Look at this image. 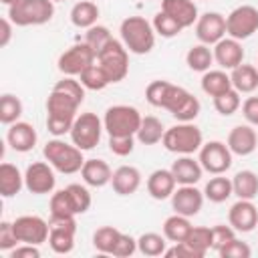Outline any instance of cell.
<instances>
[{
  "label": "cell",
  "mask_w": 258,
  "mask_h": 258,
  "mask_svg": "<svg viewBox=\"0 0 258 258\" xmlns=\"http://www.w3.org/2000/svg\"><path fill=\"white\" fill-rule=\"evenodd\" d=\"M85 101V87L73 77L60 79L46 99V129L54 137L71 133L77 111Z\"/></svg>",
  "instance_id": "6da1fadb"
},
{
  "label": "cell",
  "mask_w": 258,
  "mask_h": 258,
  "mask_svg": "<svg viewBox=\"0 0 258 258\" xmlns=\"http://www.w3.org/2000/svg\"><path fill=\"white\" fill-rule=\"evenodd\" d=\"M119 32H121V42L133 54H147L155 46L153 24L143 16H127L121 22Z\"/></svg>",
  "instance_id": "7a4b0ae2"
},
{
  "label": "cell",
  "mask_w": 258,
  "mask_h": 258,
  "mask_svg": "<svg viewBox=\"0 0 258 258\" xmlns=\"http://www.w3.org/2000/svg\"><path fill=\"white\" fill-rule=\"evenodd\" d=\"M161 143L171 153L191 155V153L200 151V147L204 145V135H202V129L198 125H194L191 121H187V123L179 121L177 125L165 129Z\"/></svg>",
  "instance_id": "3957f363"
},
{
  "label": "cell",
  "mask_w": 258,
  "mask_h": 258,
  "mask_svg": "<svg viewBox=\"0 0 258 258\" xmlns=\"http://www.w3.org/2000/svg\"><path fill=\"white\" fill-rule=\"evenodd\" d=\"M44 159L60 173H77L81 171L85 157H83V149H79L75 143H64L62 139H50L46 141L44 149H42Z\"/></svg>",
  "instance_id": "277c9868"
},
{
  "label": "cell",
  "mask_w": 258,
  "mask_h": 258,
  "mask_svg": "<svg viewBox=\"0 0 258 258\" xmlns=\"http://www.w3.org/2000/svg\"><path fill=\"white\" fill-rule=\"evenodd\" d=\"M54 16V0H20L8 6V18L14 26H40Z\"/></svg>",
  "instance_id": "5b68a950"
},
{
  "label": "cell",
  "mask_w": 258,
  "mask_h": 258,
  "mask_svg": "<svg viewBox=\"0 0 258 258\" xmlns=\"http://www.w3.org/2000/svg\"><path fill=\"white\" fill-rule=\"evenodd\" d=\"M97 62L107 73L111 83H121L129 73V52L121 40L111 38L99 52Z\"/></svg>",
  "instance_id": "8992f818"
},
{
  "label": "cell",
  "mask_w": 258,
  "mask_h": 258,
  "mask_svg": "<svg viewBox=\"0 0 258 258\" xmlns=\"http://www.w3.org/2000/svg\"><path fill=\"white\" fill-rule=\"evenodd\" d=\"M141 113L131 105H113L105 111L103 125L109 135H137Z\"/></svg>",
  "instance_id": "52a82bcc"
},
{
  "label": "cell",
  "mask_w": 258,
  "mask_h": 258,
  "mask_svg": "<svg viewBox=\"0 0 258 258\" xmlns=\"http://www.w3.org/2000/svg\"><path fill=\"white\" fill-rule=\"evenodd\" d=\"M103 129H105V125L97 117V113H91V111L81 113V115H77V119H75V123L71 127V141L79 149L89 151V149L99 145Z\"/></svg>",
  "instance_id": "ba28073f"
},
{
  "label": "cell",
  "mask_w": 258,
  "mask_h": 258,
  "mask_svg": "<svg viewBox=\"0 0 258 258\" xmlns=\"http://www.w3.org/2000/svg\"><path fill=\"white\" fill-rule=\"evenodd\" d=\"M258 32V8L242 4L226 16V34L236 40H246Z\"/></svg>",
  "instance_id": "9c48e42d"
},
{
  "label": "cell",
  "mask_w": 258,
  "mask_h": 258,
  "mask_svg": "<svg viewBox=\"0 0 258 258\" xmlns=\"http://www.w3.org/2000/svg\"><path fill=\"white\" fill-rule=\"evenodd\" d=\"M95 60H97V52L87 42H79V44H73L71 48H67L58 56L56 64H58V71L64 77H79Z\"/></svg>",
  "instance_id": "30bf717a"
},
{
  "label": "cell",
  "mask_w": 258,
  "mask_h": 258,
  "mask_svg": "<svg viewBox=\"0 0 258 258\" xmlns=\"http://www.w3.org/2000/svg\"><path fill=\"white\" fill-rule=\"evenodd\" d=\"M232 151L228 147V143L222 141H208L200 147V163L204 167V171L212 173V175H220L226 173L232 167Z\"/></svg>",
  "instance_id": "8fae6325"
},
{
  "label": "cell",
  "mask_w": 258,
  "mask_h": 258,
  "mask_svg": "<svg viewBox=\"0 0 258 258\" xmlns=\"http://www.w3.org/2000/svg\"><path fill=\"white\" fill-rule=\"evenodd\" d=\"M56 185L54 167L46 161H32L24 171V187L34 196L52 194Z\"/></svg>",
  "instance_id": "7c38bea8"
},
{
  "label": "cell",
  "mask_w": 258,
  "mask_h": 258,
  "mask_svg": "<svg viewBox=\"0 0 258 258\" xmlns=\"http://www.w3.org/2000/svg\"><path fill=\"white\" fill-rule=\"evenodd\" d=\"M12 226L20 244L40 246L42 242L48 240V234H50V222H46L40 216H20L12 222Z\"/></svg>",
  "instance_id": "4fadbf2b"
},
{
  "label": "cell",
  "mask_w": 258,
  "mask_h": 258,
  "mask_svg": "<svg viewBox=\"0 0 258 258\" xmlns=\"http://www.w3.org/2000/svg\"><path fill=\"white\" fill-rule=\"evenodd\" d=\"M183 93H185L183 87H177L169 81H151L145 89V99H147L149 105L165 109V111L171 113Z\"/></svg>",
  "instance_id": "5bb4252c"
},
{
  "label": "cell",
  "mask_w": 258,
  "mask_h": 258,
  "mask_svg": "<svg viewBox=\"0 0 258 258\" xmlns=\"http://www.w3.org/2000/svg\"><path fill=\"white\" fill-rule=\"evenodd\" d=\"M75 232L77 222L75 218L69 220H50V234H48V246L54 254H69L75 248Z\"/></svg>",
  "instance_id": "9a60e30c"
},
{
  "label": "cell",
  "mask_w": 258,
  "mask_h": 258,
  "mask_svg": "<svg viewBox=\"0 0 258 258\" xmlns=\"http://www.w3.org/2000/svg\"><path fill=\"white\" fill-rule=\"evenodd\" d=\"M196 36L204 44H216L226 36V16L220 12H204L196 22Z\"/></svg>",
  "instance_id": "2e32d148"
},
{
  "label": "cell",
  "mask_w": 258,
  "mask_h": 258,
  "mask_svg": "<svg viewBox=\"0 0 258 258\" xmlns=\"http://www.w3.org/2000/svg\"><path fill=\"white\" fill-rule=\"evenodd\" d=\"M204 206V191H200L196 185H179L171 194V208L175 214L181 216H198Z\"/></svg>",
  "instance_id": "e0dca14e"
},
{
  "label": "cell",
  "mask_w": 258,
  "mask_h": 258,
  "mask_svg": "<svg viewBox=\"0 0 258 258\" xmlns=\"http://www.w3.org/2000/svg\"><path fill=\"white\" fill-rule=\"evenodd\" d=\"M228 224L242 234L252 232L258 226V208L252 204V200H238L230 206L228 212Z\"/></svg>",
  "instance_id": "ac0fdd59"
},
{
  "label": "cell",
  "mask_w": 258,
  "mask_h": 258,
  "mask_svg": "<svg viewBox=\"0 0 258 258\" xmlns=\"http://www.w3.org/2000/svg\"><path fill=\"white\" fill-rule=\"evenodd\" d=\"M214 60L226 71L236 69L238 64L244 62V48L240 44V40L232 38V36H224L222 40H218L214 44Z\"/></svg>",
  "instance_id": "d6986e66"
},
{
  "label": "cell",
  "mask_w": 258,
  "mask_h": 258,
  "mask_svg": "<svg viewBox=\"0 0 258 258\" xmlns=\"http://www.w3.org/2000/svg\"><path fill=\"white\" fill-rule=\"evenodd\" d=\"M256 145H258V135L252 129V125H236L228 135V147L234 155L246 157L256 151Z\"/></svg>",
  "instance_id": "ffe728a7"
},
{
  "label": "cell",
  "mask_w": 258,
  "mask_h": 258,
  "mask_svg": "<svg viewBox=\"0 0 258 258\" xmlns=\"http://www.w3.org/2000/svg\"><path fill=\"white\" fill-rule=\"evenodd\" d=\"M6 141L14 151L26 153L36 145V129L26 121H16V123L8 125Z\"/></svg>",
  "instance_id": "44dd1931"
},
{
  "label": "cell",
  "mask_w": 258,
  "mask_h": 258,
  "mask_svg": "<svg viewBox=\"0 0 258 258\" xmlns=\"http://www.w3.org/2000/svg\"><path fill=\"white\" fill-rule=\"evenodd\" d=\"M171 173L179 185H196L202 179L204 167L200 159H194L191 155H181L171 163Z\"/></svg>",
  "instance_id": "7402d4cb"
},
{
  "label": "cell",
  "mask_w": 258,
  "mask_h": 258,
  "mask_svg": "<svg viewBox=\"0 0 258 258\" xmlns=\"http://www.w3.org/2000/svg\"><path fill=\"white\" fill-rule=\"evenodd\" d=\"M111 185L117 196H131L141 185V171L133 165H121L113 171Z\"/></svg>",
  "instance_id": "603a6c76"
},
{
  "label": "cell",
  "mask_w": 258,
  "mask_h": 258,
  "mask_svg": "<svg viewBox=\"0 0 258 258\" xmlns=\"http://www.w3.org/2000/svg\"><path fill=\"white\" fill-rule=\"evenodd\" d=\"M161 10L169 14L173 20H177L183 28L194 26V22H198L200 18L194 0H161Z\"/></svg>",
  "instance_id": "cb8c5ba5"
},
{
  "label": "cell",
  "mask_w": 258,
  "mask_h": 258,
  "mask_svg": "<svg viewBox=\"0 0 258 258\" xmlns=\"http://www.w3.org/2000/svg\"><path fill=\"white\" fill-rule=\"evenodd\" d=\"M175 177L171 169H155L147 177V191L153 200H167L175 191Z\"/></svg>",
  "instance_id": "d4e9b609"
},
{
  "label": "cell",
  "mask_w": 258,
  "mask_h": 258,
  "mask_svg": "<svg viewBox=\"0 0 258 258\" xmlns=\"http://www.w3.org/2000/svg\"><path fill=\"white\" fill-rule=\"evenodd\" d=\"M81 175H83V181L87 185L103 187V185L111 183L113 171H111L109 163L103 161V159H85V163L81 167Z\"/></svg>",
  "instance_id": "484cf974"
},
{
  "label": "cell",
  "mask_w": 258,
  "mask_h": 258,
  "mask_svg": "<svg viewBox=\"0 0 258 258\" xmlns=\"http://www.w3.org/2000/svg\"><path fill=\"white\" fill-rule=\"evenodd\" d=\"M24 187V175L20 169L8 161L0 165V196L2 198H14Z\"/></svg>",
  "instance_id": "4316f807"
},
{
  "label": "cell",
  "mask_w": 258,
  "mask_h": 258,
  "mask_svg": "<svg viewBox=\"0 0 258 258\" xmlns=\"http://www.w3.org/2000/svg\"><path fill=\"white\" fill-rule=\"evenodd\" d=\"M232 87L238 93H254L258 89V69L254 64H238L230 73Z\"/></svg>",
  "instance_id": "83f0119b"
},
{
  "label": "cell",
  "mask_w": 258,
  "mask_h": 258,
  "mask_svg": "<svg viewBox=\"0 0 258 258\" xmlns=\"http://www.w3.org/2000/svg\"><path fill=\"white\" fill-rule=\"evenodd\" d=\"M232 189L238 200H254L258 196V175L252 169H242L232 177Z\"/></svg>",
  "instance_id": "f1b7e54d"
},
{
  "label": "cell",
  "mask_w": 258,
  "mask_h": 258,
  "mask_svg": "<svg viewBox=\"0 0 258 258\" xmlns=\"http://www.w3.org/2000/svg\"><path fill=\"white\" fill-rule=\"evenodd\" d=\"M99 18V6L89 0H81L71 8V22L77 28H91L97 24Z\"/></svg>",
  "instance_id": "f546056e"
},
{
  "label": "cell",
  "mask_w": 258,
  "mask_h": 258,
  "mask_svg": "<svg viewBox=\"0 0 258 258\" xmlns=\"http://www.w3.org/2000/svg\"><path fill=\"white\" fill-rule=\"evenodd\" d=\"M191 222L187 216H181V214H173L169 216L165 222H163V236L169 240V242H183L189 232H191Z\"/></svg>",
  "instance_id": "4dcf8cb0"
},
{
  "label": "cell",
  "mask_w": 258,
  "mask_h": 258,
  "mask_svg": "<svg viewBox=\"0 0 258 258\" xmlns=\"http://www.w3.org/2000/svg\"><path fill=\"white\" fill-rule=\"evenodd\" d=\"M232 89V79L226 71H206L202 77V91L210 97H218Z\"/></svg>",
  "instance_id": "1f68e13d"
},
{
  "label": "cell",
  "mask_w": 258,
  "mask_h": 258,
  "mask_svg": "<svg viewBox=\"0 0 258 258\" xmlns=\"http://www.w3.org/2000/svg\"><path fill=\"white\" fill-rule=\"evenodd\" d=\"M163 133H165V127L163 123L153 117V115H147L141 119V125H139V131H137V141L143 143V145H155L163 139Z\"/></svg>",
  "instance_id": "d6a6232c"
},
{
  "label": "cell",
  "mask_w": 258,
  "mask_h": 258,
  "mask_svg": "<svg viewBox=\"0 0 258 258\" xmlns=\"http://www.w3.org/2000/svg\"><path fill=\"white\" fill-rule=\"evenodd\" d=\"M185 62H187V67H189L191 71H196V73H206V71H210V67H212V62H214V50H212L208 44H204V42L194 44V46L187 50V54H185Z\"/></svg>",
  "instance_id": "836d02e7"
},
{
  "label": "cell",
  "mask_w": 258,
  "mask_h": 258,
  "mask_svg": "<svg viewBox=\"0 0 258 258\" xmlns=\"http://www.w3.org/2000/svg\"><path fill=\"white\" fill-rule=\"evenodd\" d=\"M230 196H234V189H232V179L224 177V173L220 175H214L206 187H204V198L214 202V204H222L226 202Z\"/></svg>",
  "instance_id": "e575fe53"
},
{
  "label": "cell",
  "mask_w": 258,
  "mask_h": 258,
  "mask_svg": "<svg viewBox=\"0 0 258 258\" xmlns=\"http://www.w3.org/2000/svg\"><path fill=\"white\" fill-rule=\"evenodd\" d=\"M167 238L157 234V232H145L137 238V250L143 256H163L167 250Z\"/></svg>",
  "instance_id": "d590c367"
},
{
  "label": "cell",
  "mask_w": 258,
  "mask_h": 258,
  "mask_svg": "<svg viewBox=\"0 0 258 258\" xmlns=\"http://www.w3.org/2000/svg\"><path fill=\"white\" fill-rule=\"evenodd\" d=\"M79 77H81L83 87H85V89H89V91H103L107 85H111V81H109L107 73L101 69V64H99L97 60H95L91 67H87Z\"/></svg>",
  "instance_id": "8d00e7d4"
},
{
  "label": "cell",
  "mask_w": 258,
  "mask_h": 258,
  "mask_svg": "<svg viewBox=\"0 0 258 258\" xmlns=\"http://www.w3.org/2000/svg\"><path fill=\"white\" fill-rule=\"evenodd\" d=\"M198 115H200V101H198V97H194L189 91H185L183 97H181V99L177 101V105L173 107L171 117H175L177 121L187 123V121H194Z\"/></svg>",
  "instance_id": "74e56055"
},
{
  "label": "cell",
  "mask_w": 258,
  "mask_h": 258,
  "mask_svg": "<svg viewBox=\"0 0 258 258\" xmlns=\"http://www.w3.org/2000/svg\"><path fill=\"white\" fill-rule=\"evenodd\" d=\"M50 220H69L75 218V210L71 204V198L67 194V189H58L50 196Z\"/></svg>",
  "instance_id": "f35d334b"
},
{
  "label": "cell",
  "mask_w": 258,
  "mask_h": 258,
  "mask_svg": "<svg viewBox=\"0 0 258 258\" xmlns=\"http://www.w3.org/2000/svg\"><path fill=\"white\" fill-rule=\"evenodd\" d=\"M20 115H22V101L16 95L4 93L0 97V123L12 125L20 119Z\"/></svg>",
  "instance_id": "ab89813d"
},
{
  "label": "cell",
  "mask_w": 258,
  "mask_h": 258,
  "mask_svg": "<svg viewBox=\"0 0 258 258\" xmlns=\"http://www.w3.org/2000/svg\"><path fill=\"white\" fill-rule=\"evenodd\" d=\"M119 234L121 232L117 228H113V226H103V228L95 230V234H93L95 250H99L101 254H111L115 244H117V240H119Z\"/></svg>",
  "instance_id": "60d3db41"
},
{
  "label": "cell",
  "mask_w": 258,
  "mask_h": 258,
  "mask_svg": "<svg viewBox=\"0 0 258 258\" xmlns=\"http://www.w3.org/2000/svg\"><path fill=\"white\" fill-rule=\"evenodd\" d=\"M185 242L196 250L198 258H204L206 252L212 248V228H206V226H196L191 228L189 236L185 238Z\"/></svg>",
  "instance_id": "b9f144b4"
},
{
  "label": "cell",
  "mask_w": 258,
  "mask_h": 258,
  "mask_svg": "<svg viewBox=\"0 0 258 258\" xmlns=\"http://www.w3.org/2000/svg\"><path fill=\"white\" fill-rule=\"evenodd\" d=\"M153 30H155V34H159V36H163V38H173V36H177L181 30H183V26L177 22V20H173L169 14H165L163 10H159L155 16H153Z\"/></svg>",
  "instance_id": "7bdbcfd3"
},
{
  "label": "cell",
  "mask_w": 258,
  "mask_h": 258,
  "mask_svg": "<svg viewBox=\"0 0 258 258\" xmlns=\"http://www.w3.org/2000/svg\"><path fill=\"white\" fill-rule=\"evenodd\" d=\"M240 105H242V101H240V93H238L234 87L228 89L226 93L214 97V107H216V111H218L220 115H224V117L234 115V113L240 109Z\"/></svg>",
  "instance_id": "ee69618b"
},
{
  "label": "cell",
  "mask_w": 258,
  "mask_h": 258,
  "mask_svg": "<svg viewBox=\"0 0 258 258\" xmlns=\"http://www.w3.org/2000/svg\"><path fill=\"white\" fill-rule=\"evenodd\" d=\"M64 189H67V194H69V198H71V204H73V210H75L77 216H79V214H85V212L91 208V194H89V189H87L85 185H81V183H71V185H67Z\"/></svg>",
  "instance_id": "f6af8a7d"
},
{
  "label": "cell",
  "mask_w": 258,
  "mask_h": 258,
  "mask_svg": "<svg viewBox=\"0 0 258 258\" xmlns=\"http://www.w3.org/2000/svg\"><path fill=\"white\" fill-rule=\"evenodd\" d=\"M111 38H113V36H111V32H109V28H107V26H101V24H95V26L87 28V34H85V42H87L95 52H99Z\"/></svg>",
  "instance_id": "bcb514c9"
},
{
  "label": "cell",
  "mask_w": 258,
  "mask_h": 258,
  "mask_svg": "<svg viewBox=\"0 0 258 258\" xmlns=\"http://www.w3.org/2000/svg\"><path fill=\"white\" fill-rule=\"evenodd\" d=\"M133 147H135V135H109L111 153L125 157L129 153H133Z\"/></svg>",
  "instance_id": "7dc6e473"
},
{
  "label": "cell",
  "mask_w": 258,
  "mask_h": 258,
  "mask_svg": "<svg viewBox=\"0 0 258 258\" xmlns=\"http://www.w3.org/2000/svg\"><path fill=\"white\" fill-rule=\"evenodd\" d=\"M218 254H220L222 258H250L252 250H250V246H248L246 242H242V240H238V238H232L228 244H224V246L218 250Z\"/></svg>",
  "instance_id": "c3c4849f"
},
{
  "label": "cell",
  "mask_w": 258,
  "mask_h": 258,
  "mask_svg": "<svg viewBox=\"0 0 258 258\" xmlns=\"http://www.w3.org/2000/svg\"><path fill=\"white\" fill-rule=\"evenodd\" d=\"M137 252V240L133 238V236H129V234H119V240H117V244H115V248H113V252H111V256H117V258H129L131 254H135Z\"/></svg>",
  "instance_id": "681fc988"
},
{
  "label": "cell",
  "mask_w": 258,
  "mask_h": 258,
  "mask_svg": "<svg viewBox=\"0 0 258 258\" xmlns=\"http://www.w3.org/2000/svg\"><path fill=\"white\" fill-rule=\"evenodd\" d=\"M232 238H236V230L232 226H224V224H218L212 228V250H220L224 244H228Z\"/></svg>",
  "instance_id": "f907efd6"
},
{
  "label": "cell",
  "mask_w": 258,
  "mask_h": 258,
  "mask_svg": "<svg viewBox=\"0 0 258 258\" xmlns=\"http://www.w3.org/2000/svg\"><path fill=\"white\" fill-rule=\"evenodd\" d=\"M18 238H16V232H14V226L12 222H2L0 224V250L4 252H10L18 246Z\"/></svg>",
  "instance_id": "816d5d0a"
},
{
  "label": "cell",
  "mask_w": 258,
  "mask_h": 258,
  "mask_svg": "<svg viewBox=\"0 0 258 258\" xmlns=\"http://www.w3.org/2000/svg\"><path fill=\"white\" fill-rule=\"evenodd\" d=\"M242 115L248 121V125L258 127V97H248L242 103Z\"/></svg>",
  "instance_id": "f5cc1de1"
},
{
  "label": "cell",
  "mask_w": 258,
  "mask_h": 258,
  "mask_svg": "<svg viewBox=\"0 0 258 258\" xmlns=\"http://www.w3.org/2000/svg\"><path fill=\"white\" fill-rule=\"evenodd\" d=\"M10 258H40V250L36 244H18L10 250Z\"/></svg>",
  "instance_id": "db71d44e"
},
{
  "label": "cell",
  "mask_w": 258,
  "mask_h": 258,
  "mask_svg": "<svg viewBox=\"0 0 258 258\" xmlns=\"http://www.w3.org/2000/svg\"><path fill=\"white\" fill-rule=\"evenodd\" d=\"M0 28H2V34H0V46L4 48L10 38H12V20L10 18H2L0 20Z\"/></svg>",
  "instance_id": "11a10c76"
},
{
  "label": "cell",
  "mask_w": 258,
  "mask_h": 258,
  "mask_svg": "<svg viewBox=\"0 0 258 258\" xmlns=\"http://www.w3.org/2000/svg\"><path fill=\"white\" fill-rule=\"evenodd\" d=\"M2 4H6V6H12V4H16V2H20V0H0Z\"/></svg>",
  "instance_id": "9f6ffc18"
},
{
  "label": "cell",
  "mask_w": 258,
  "mask_h": 258,
  "mask_svg": "<svg viewBox=\"0 0 258 258\" xmlns=\"http://www.w3.org/2000/svg\"><path fill=\"white\" fill-rule=\"evenodd\" d=\"M54 2H62V0H54Z\"/></svg>",
  "instance_id": "6f0895ef"
},
{
  "label": "cell",
  "mask_w": 258,
  "mask_h": 258,
  "mask_svg": "<svg viewBox=\"0 0 258 258\" xmlns=\"http://www.w3.org/2000/svg\"><path fill=\"white\" fill-rule=\"evenodd\" d=\"M256 69H258V67H256Z\"/></svg>",
  "instance_id": "680465c9"
}]
</instances>
